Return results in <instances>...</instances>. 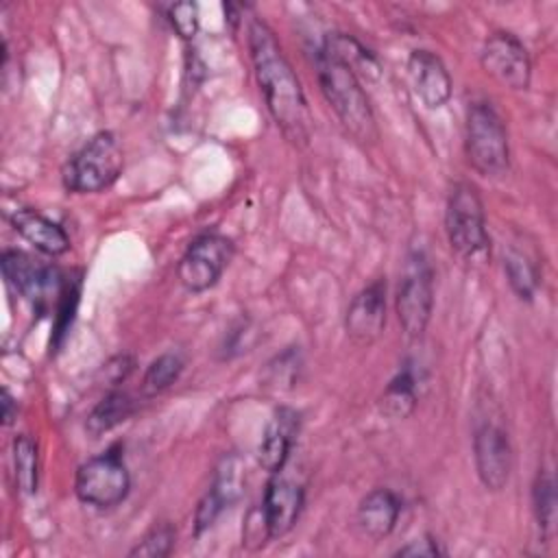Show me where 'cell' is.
<instances>
[{
  "instance_id": "20",
  "label": "cell",
  "mask_w": 558,
  "mask_h": 558,
  "mask_svg": "<svg viewBox=\"0 0 558 558\" xmlns=\"http://www.w3.org/2000/svg\"><path fill=\"white\" fill-rule=\"evenodd\" d=\"M381 412L390 418H405L416 405V381L410 368L397 373L381 395Z\"/></svg>"
},
{
  "instance_id": "16",
  "label": "cell",
  "mask_w": 558,
  "mask_h": 558,
  "mask_svg": "<svg viewBox=\"0 0 558 558\" xmlns=\"http://www.w3.org/2000/svg\"><path fill=\"white\" fill-rule=\"evenodd\" d=\"M399 512V497L390 488H375L357 506V525L368 538L381 541L395 530Z\"/></svg>"
},
{
  "instance_id": "7",
  "label": "cell",
  "mask_w": 558,
  "mask_h": 558,
  "mask_svg": "<svg viewBox=\"0 0 558 558\" xmlns=\"http://www.w3.org/2000/svg\"><path fill=\"white\" fill-rule=\"evenodd\" d=\"M434 307V270L421 251L410 253L399 290H397V316L403 331L410 338L423 336Z\"/></svg>"
},
{
  "instance_id": "5",
  "label": "cell",
  "mask_w": 558,
  "mask_h": 558,
  "mask_svg": "<svg viewBox=\"0 0 558 558\" xmlns=\"http://www.w3.org/2000/svg\"><path fill=\"white\" fill-rule=\"evenodd\" d=\"M445 231L451 248L469 259H482L488 253L490 240L486 231L484 205L477 190L471 183H456L447 198Z\"/></svg>"
},
{
  "instance_id": "27",
  "label": "cell",
  "mask_w": 558,
  "mask_h": 558,
  "mask_svg": "<svg viewBox=\"0 0 558 558\" xmlns=\"http://www.w3.org/2000/svg\"><path fill=\"white\" fill-rule=\"evenodd\" d=\"M225 508H229V501L211 486L203 495L198 506H196V512H194V534L201 536L205 530H209Z\"/></svg>"
},
{
  "instance_id": "26",
  "label": "cell",
  "mask_w": 558,
  "mask_h": 558,
  "mask_svg": "<svg viewBox=\"0 0 558 558\" xmlns=\"http://www.w3.org/2000/svg\"><path fill=\"white\" fill-rule=\"evenodd\" d=\"M78 294H81V279H70L63 283V290L59 294V307H57V318H54V333H52V342L54 347H59L65 338V333L70 331V325L74 320V312L78 305Z\"/></svg>"
},
{
  "instance_id": "10",
  "label": "cell",
  "mask_w": 558,
  "mask_h": 558,
  "mask_svg": "<svg viewBox=\"0 0 558 558\" xmlns=\"http://www.w3.org/2000/svg\"><path fill=\"white\" fill-rule=\"evenodd\" d=\"M482 68L504 87L527 89L532 76V63L525 46L512 33H493L480 54Z\"/></svg>"
},
{
  "instance_id": "12",
  "label": "cell",
  "mask_w": 558,
  "mask_h": 558,
  "mask_svg": "<svg viewBox=\"0 0 558 558\" xmlns=\"http://www.w3.org/2000/svg\"><path fill=\"white\" fill-rule=\"evenodd\" d=\"M386 325V281L375 279L349 303L344 316L347 336L357 344H371Z\"/></svg>"
},
{
  "instance_id": "15",
  "label": "cell",
  "mask_w": 558,
  "mask_h": 558,
  "mask_svg": "<svg viewBox=\"0 0 558 558\" xmlns=\"http://www.w3.org/2000/svg\"><path fill=\"white\" fill-rule=\"evenodd\" d=\"M408 76L416 96L429 107H442L451 96V76L432 50H414L408 59Z\"/></svg>"
},
{
  "instance_id": "31",
  "label": "cell",
  "mask_w": 558,
  "mask_h": 558,
  "mask_svg": "<svg viewBox=\"0 0 558 558\" xmlns=\"http://www.w3.org/2000/svg\"><path fill=\"white\" fill-rule=\"evenodd\" d=\"M133 366H135V360L131 355H126V353H120V355L111 357L107 364H102V373H105V379L111 386H116V384H120V381H124L129 377Z\"/></svg>"
},
{
  "instance_id": "13",
  "label": "cell",
  "mask_w": 558,
  "mask_h": 558,
  "mask_svg": "<svg viewBox=\"0 0 558 558\" xmlns=\"http://www.w3.org/2000/svg\"><path fill=\"white\" fill-rule=\"evenodd\" d=\"M303 497L305 493L301 484L292 482L290 477H283L281 471L272 473L262 499V512L270 538H281L294 527L303 508Z\"/></svg>"
},
{
  "instance_id": "24",
  "label": "cell",
  "mask_w": 558,
  "mask_h": 558,
  "mask_svg": "<svg viewBox=\"0 0 558 558\" xmlns=\"http://www.w3.org/2000/svg\"><path fill=\"white\" fill-rule=\"evenodd\" d=\"M177 530L172 523H155L129 551V558H166L174 547Z\"/></svg>"
},
{
  "instance_id": "14",
  "label": "cell",
  "mask_w": 558,
  "mask_h": 558,
  "mask_svg": "<svg viewBox=\"0 0 558 558\" xmlns=\"http://www.w3.org/2000/svg\"><path fill=\"white\" fill-rule=\"evenodd\" d=\"M299 425H301V416L296 410L288 405H281L275 410L272 418L266 425L264 438L257 447V462L264 471L279 473L283 469L294 447Z\"/></svg>"
},
{
  "instance_id": "21",
  "label": "cell",
  "mask_w": 558,
  "mask_h": 558,
  "mask_svg": "<svg viewBox=\"0 0 558 558\" xmlns=\"http://www.w3.org/2000/svg\"><path fill=\"white\" fill-rule=\"evenodd\" d=\"M504 270L508 277V283L512 288V292L519 299L530 301L538 288V266L536 262H532L525 253L510 248L504 255Z\"/></svg>"
},
{
  "instance_id": "23",
  "label": "cell",
  "mask_w": 558,
  "mask_h": 558,
  "mask_svg": "<svg viewBox=\"0 0 558 558\" xmlns=\"http://www.w3.org/2000/svg\"><path fill=\"white\" fill-rule=\"evenodd\" d=\"M181 371H183V357L179 353H174V351L161 353L157 360H153L148 364L144 379H142V392L148 397L163 392L179 379Z\"/></svg>"
},
{
  "instance_id": "22",
  "label": "cell",
  "mask_w": 558,
  "mask_h": 558,
  "mask_svg": "<svg viewBox=\"0 0 558 558\" xmlns=\"http://www.w3.org/2000/svg\"><path fill=\"white\" fill-rule=\"evenodd\" d=\"M13 469H15V484L20 493L33 495L37 490L39 462H37V445L28 434H20L13 440Z\"/></svg>"
},
{
  "instance_id": "6",
  "label": "cell",
  "mask_w": 558,
  "mask_h": 558,
  "mask_svg": "<svg viewBox=\"0 0 558 558\" xmlns=\"http://www.w3.org/2000/svg\"><path fill=\"white\" fill-rule=\"evenodd\" d=\"M131 490V475L122 460L120 447H111L100 456L89 458L76 471L74 493L94 508H113L126 499Z\"/></svg>"
},
{
  "instance_id": "2",
  "label": "cell",
  "mask_w": 558,
  "mask_h": 558,
  "mask_svg": "<svg viewBox=\"0 0 558 558\" xmlns=\"http://www.w3.org/2000/svg\"><path fill=\"white\" fill-rule=\"evenodd\" d=\"M316 72L323 96L327 98L349 135L360 144H373L379 137V131L360 78L347 65L325 54L323 50H318L316 54Z\"/></svg>"
},
{
  "instance_id": "17",
  "label": "cell",
  "mask_w": 558,
  "mask_h": 558,
  "mask_svg": "<svg viewBox=\"0 0 558 558\" xmlns=\"http://www.w3.org/2000/svg\"><path fill=\"white\" fill-rule=\"evenodd\" d=\"M11 225L26 242L46 255H63L70 248L68 233L35 209H17L11 216Z\"/></svg>"
},
{
  "instance_id": "1",
  "label": "cell",
  "mask_w": 558,
  "mask_h": 558,
  "mask_svg": "<svg viewBox=\"0 0 558 558\" xmlns=\"http://www.w3.org/2000/svg\"><path fill=\"white\" fill-rule=\"evenodd\" d=\"M248 48L255 78L272 120L292 144L305 146L312 122L310 107L299 76L286 59L272 28L264 20L251 22Z\"/></svg>"
},
{
  "instance_id": "32",
  "label": "cell",
  "mask_w": 558,
  "mask_h": 558,
  "mask_svg": "<svg viewBox=\"0 0 558 558\" xmlns=\"http://www.w3.org/2000/svg\"><path fill=\"white\" fill-rule=\"evenodd\" d=\"M17 414V405H15V399L11 397V392L4 388L2 390V423L4 425H11L13 418Z\"/></svg>"
},
{
  "instance_id": "19",
  "label": "cell",
  "mask_w": 558,
  "mask_h": 558,
  "mask_svg": "<svg viewBox=\"0 0 558 558\" xmlns=\"http://www.w3.org/2000/svg\"><path fill=\"white\" fill-rule=\"evenodd\" d=\"M133 410H135V401L131 399V395L122 390H111L89 412L85 427L94 438H98L111 432L113 427H118L120 423H124L133 414Z\"/></svg>"
},
{
  "instance_id": "25",
  "label": "cell",
  "mask_w": 558,
  "mask_h": 558,
  "mask_svg": "<svg viewBox=\"0 0 558 558\" xmlns=\"http://www.w3.org/2000/svg\"><path fill=\"white\" fill-rule=\"evenodd\" d=\"M534 512L541 530L547 534L549 527L554 525V514H556V488H554V477L543 469L536 475L534 482Z\"/></svg>"
},
{
  "instance_id": "28",
  "label": "cell",
  "mask_w": 558,
  "mask_h": 558,
  "mask_svg": "<svg viewBox=\"0 0 558 558\" xmlns=\"http://www.w3.org/2000/svg\"><path fill=\"white\" fill-rule=\"evenodd\" d=\"M168 20L181 39H192L198 31V7L194 2H174L168 9Z\"/></svg>"
},
{
  "instance_id": "11",
  "label": "cell",
  "mask_w": 558,
  "mask_h": 558,
  "mask_svg": "<svg viewBox=\"0 0 558 558\" xmlns=\"http://www.w3.org/2000/svg\"><path fill=\"white\" fill-rule=\"evenodd\" d=\"M473 456L480 482L488 490H501L512 471V447L508 434L495 423H482L473 436Z\"/></svg>"
},
{
  "instance_id": "8",
  "label": "cell",
  "mask_w": 558,
  "mask_h": 558,
  "mask_svg": "<svg viewBox=\"0 0 558 558\" xmlns=\"http://www.w3.org/2000/svg\"><path fill=\"white\" fill-rule=\"evenodd\" d=\"M233 257V242L220 233H203L183 253L177 275L187 292H205L218 283Z\"/></svg>"
},
{
  "instance_id": "18",
  "label": "cell",
  "mask_w": 558,
  "mask_h": 558,
  "mask_svg": "<svg viewBox=\"0 0 558 558\" xmlns=\"http://www.w3.org/2000/svg\"><path fill=\"white\" fill-rule=\"evenodd\" d=\"M325 54L333 57L342 65H347L357 78H377L381 74V65L377 57L360 44L353 35L347 33H329L320 48Z\"/></svg>"
},
{
  "instance_id": "30",
  "label": "cell",
  "mask_w": 558,
  "mask_h": 558,
  "mask_svg": "<svg viewBox=\"0 0 558 558\" xmlns=\"http://www.w3.org/2000/svg\"><path fill=\"white\" fill-rule=\"evenodd\" d=\"M442 554H445V549L440 547V543L432 534L414 538V541H410L408 545H403L395 551V556H427V558H436V556H442Z\"/></svg>"
},
{
  "instance_id": "9",
  "label": "cell",
  "mask_w": 558,
  "mask_h": 558,
  "mask_svg": "<svg viewBox=\"0 0 558 558\" xmlns=\"http://www.w3.org/2000/svg\"><path fill=\"white\" fill-rule=\"evenodd\" d=\"M0 266L7 283L35 305H44L52 294L59 296L65 283L54 266L22 251H4Z\"/></svg>"
},
{
  "instance_id": "3",
  "label": "cell",
  "mask_w": 558,
  "mask_h": 558,
  "mask_svg": "<svg viewBox=\"0 0 558 558\" xmlns=\"http://www.w3.org/2000/svg\"><path fill=\"white\" fill-rule=\"evenodd\" d=\"M464 150L469 163L482 177H501L508 172L510 148L506 124L486 100H477L469 107Z\"/></svg>"
},
{
  "instance_id": "29",
  "label": "cell",
  "mask_w": 558,
  "mask_h": 558,
  "mask_svg": "<svg viewBox=\"0 0 558 558\" xmlns=\"http://www.w3.org/2000/svg\"><path fill=\"white\" fill-rule=\"evenodd\" d=\"M266 541H270V534H268V525H266V519H264V512L262 508L259 510H253L246 521H244V532H242V545L246 549H259L266 545Z\"/></svg>"
},
{
  "instance_id": "4",
  "label": "cell",
  "mask_w": 558,
  "mask_h": 558,
  "mask_svg": "<svg viewBox=\"0 0 558 558\" xmlns=\"http://www.w3.org/2000/svg\"><path fill=\"white\" fill-rule=\"evenodd\" d=\"M122 166L118 137L111 131H100L63 166V185L68 192L96 194L120 177Z\"/></svg>"
}]
</instances>
